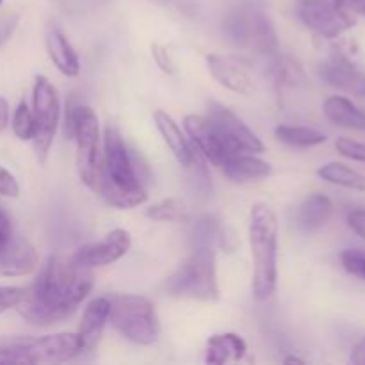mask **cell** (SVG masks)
I'll use <instances>...</instances> for the list:
<instances>
[{
	"label": "cell",
	"mask_w": 365,
	"mask_h": 365,
	"mask_svg": "<svg viewBox=\"0 0 365 365\" xmlns=\"http://www.w3.org/2000/svg\"><path fill=\"white\" fill-rule=\"evenodd\" d=\"M95 285L91 269L64 257H48L34 285L25 291L16 310L36 327H50L68 319L88 298Z\"/></svg>",
	"instance_id": "cell-1"
},
{
	"label": "cell",
	"mask_w": 365,
	"mask_h": 365,
	"mask_svg": "<svg viewBox=\"0 0 365 365\" xmlns=\"http://www.w3.org/2000/svg\"><path fill=\"white\" fill-rule=\"evenodd\" d=\"M98 195L116 209H134L148 198L123 138L114 127H107L103 135L102 182Z\"/></svg>",
	"instance_id": "cell-2"
},
{
	"label": "cell",
	"mask_w": 365,
	"mask_h": 365,
	"mask_svg": "<svg viewBox=\"0 0 365 365\" xmlns=\"http://www.w3.org/2000/svg\"><path fill=\"white\" fill-rule=\"evenodd\" d=\"M250 246L253 259V296L266 302L277 292L278 220L266 203H255L250 212Z\"/></svg>",
	"instance_id": "cell-3"
},
{
	"label": "cell",
	"mask_w": 365,
	"mask_h": 365,
	"mask_svg": "<svg viewBox=\"0 0 365 365\" xmlns=\"http://www.w3.org/2000/svg\"><path fill=\"white\" fill-rule=\"evenodd\" d=\"M84 353L78 334L0 337V364H61Z\"/></svg>",
	"instance_id": "cell-4"
},
{
	"label": "cell",
	"mask_w": 365,
	"mask_h": 365,
	"mask_svg": "<svg viewBox=\"0 0 365 365\" xmlns=\"http://www.w3.org/2000/svg\"><path fill=\"white\" fill-rule=\"evenodd\" d=\"M66 134L77 145V171L82 184L98 195L102 182L98 118L91 107H70L66 113Z\"/></svg>",
	"instance_id": "cell-5"
},
{
	"label": "cell",
	"mask_w": 365,
	"mask_h": 365,
	"mask_svg": "<svg viewBox=\"0 0 365 365\" xmlns=\"http://www.w3.org/2000/svg\"><path fill=\"white\" fill-rule=\"evenodd\" d=\"M168 294L175 298L214 302L220 298L216 252L212 246H196L195 252L166 280Z\"/></svg>",
	"instance_id": "cell-6"
},
{
	"label": "cell",
	"mask_w": 365,
	"mask_h": 365,
	"mask_svg": "<svg viewBox=\"0 0 365 365\" xmlns=\"http://www.w3.org/2000/svg\"><path fill=\"white\" fill-rule=\"evenodd\" d=\"M109 323L127 341L139 346H150L159 339V317L148 298L138 294H118L109 298Z\"/></svg>",
	"instance_id": "cell-7"
},
{
	"label": "cell",
	"mask_w": 365,
	"mask_h": 365,
	"mask_svg": "<svg viewBox=\"0 0 365 365\" xmlns=\"http://www.w3.org/2000/svg\"><path fill=\"white\" fill-rule=\"evenodd\" d=\"M32 116H34V152L41 164L46 163L61 118V103L56 88L43 75H38L32 88Z\"/></svg>",
	"instance_id": "cell-8"
},
{
	"label": "cell",
	"mask_w": 365,
	"mask_h": 365,
	"mask_svg": "<svg viewBox=\"0 0 365 365\" xmlns=\"http://www.w3.org/2000/svg\"><path fill=\"white\" fill-rule=\"evenodd\" d=\"M296 14L305 27L328 39L339 38L356 24L349 11L335 6L334 0H298Z\"/></svg>",
	"instance_id": "cell-9"
},
{
	"label": "cell",
	"mask_w": 365,
	"mask_h": 365,
	"mask_svg": "<svg viewBox=\"0 0 365 365\" xmlns=\"http://www.w3.org/2000/svg\"><path fill=\"white\" fill-rule=\"evenodd\" d=\"M216 130L223 138L225 145L230 153H262L264 145L252 128L228 107L217 102L209 103V114H207Z\"/></svg>",
	"instance_id": "cell-10"
},
{
	"label": "cell",
	"mask_w": 365,
	"mask_h": 365,
	"mask_svg": "<svg viewBox=\"0 0 365 365\" xmlns=\"http://www.w3.org/2000/svg\"><path fill=\"white\" fill-rule=\"evenodd\" d=\"M130 246V234L125 228H114L106 235L103 241L91 242V245L78 248L71 255V260L77 266L86 267V269H95V267H103L118 262L121 257L127 255Z\"/></svg>",
	"instance_id": "cell-11"
},
{
	"label": "cell",
	"mask_w": 365,
	"mask_h": 365,
	"mask_svg": "<svg viewBox=\"0 0 365 365\" xmlns=\"http://www.w3.org/2000/svg\"><path fill=\"white\" fill-rule=\"evenodd\" d=\"M184 127L185 132L191 138L192 145L198 150L200 155L205 157L209 163H212L214 166H220L228 159L230 155V150L225 145L223 138L220 135V132L216 130V127L212 125V121L207 116H200V114H189L184 118Z\"/></svg>",
	"instance_id": "cell-12"
},
{
	"label": "cell",
	"mask_w": 365,
	"mask_h": 365,
	"mask_svg": "<svg viewBox=\"0 0 365 365\" xmlns=\"http://www.w3.org/2000/svg\"><path fill=\"white\" fill-rule=\"evenodd\" d=\"M205 61L210 75L223 88L239 95H252L255 84H253L250 66L245 61L235 56H221V53H210L205 57Z\"/></svg>",
	"instance_id": "cell-13"
},
{
	"label": "cell",
	"mask_w": 365,
	"mask_h": 365,
	"mask_svg": "<svg viewBox=\"0 0 365 365\" xmlns=\"http://www.w3.org/2000/svg\"><path fill=\"white\" fill-rule=\"evenodd\" d=\"M319 75L328 86L355 96H365V71L344 56H334L319 66Z\"/></svg>",
	"instance_id": "cell-14"
},
{
	"label": "cell",
	"mask_w": 365,
	"mask_h": 365,
	"mask_svg": "<svg viewBox=\"0 0 365 365\" xmlns=\"http://www.w3.org/2000/svg\"><path fill=\"white\" fill-rule=\"evenodd\" d=\"M153 120H155V125L157 128H159L160 135H163L164 143H166L168 148L171 150L175 159L180 163V166L192 168V164L198 159L200 153L198 150L195 148V145H191V143L187 141V138H185L184 132L180 130L177 121H175L170 114L164 113V110H155Z\"/></svg>",
	"instance_id": "cell-15"
},
{
	"label": "cell",
	"mask_w": 365,
	"mask_h": 365,
	"mask_svg": "<svg viewBox=\"0 0 365 365\" xmlns=\"http://www.w3.org/2000/svg\"><path fill=\"white\" fill-rule=\"evenodd\" d=\"M38 266V253L25 239H11L0 253V274L25 277Z\"/></svg>",
	"instance_id": "cell-16"
},
{
	"label": "cell",
	"mask_w": 365,
	"mask_h": 365,
	"mask_svg": "<svg viewBox=\"0 0 365 365\" xmlns=\"http://www.w3.org/2000/svg\"><path fill=\"white\" fill-rule=\"evenodd\" d=\"M109 298H96L88 303L84 314H82L81 327H78V337H81L84 351H93L98 344L103 334V328L109 323Z\"/></svg>",
	"instance_id": "cell-17"
},
{
	"label": "cell",
	"mask_w": 365,
	"mask_h": 365,
	"mask_svg": "<svg viewBox=\"0 0 365 365\" xmlns=\"http://www.w3.org/2000/svg\"><path fill=\"white\" fill-rule=\"evenodd\" d=\"M46 52H48L50 61L53 66L66 77H77L81 71V61H78L77 52L68 41L66 36L57 27H50L46 31Z\"/></svg>",
	"instance_id": "cell-18"
},
{
	"label": "cell",
	"mask_w": 365,
	"mask_h": 365,
	"mask_svg": "<svg viewBox=\"0 0 365 365\" xmlns=\"http://www.w3.org/2000/svg\"><path fill=\"white\" fill-rule=\"evenodd\" d=\"M221 170L232 182H239V184L262 180L271 175L269 164L253 153H234L221 164Z\"/></svg>",
	"instance_id": "cell-19"
},
{
	"label": "cell",
	"mask_w": 365,
	"mask_h": 365,
	"mask_svg": "<svg viewBox=\"0 0 365 365\" xmlns=\"http://www.w3.org/2000/svg\"><path fill=\"white\" fill-rule=\"evenodd\" d=\"M334 216V203L324 195H310L305 202L299 205L298 214H296V225L299 230L317 232L328 223Z\"/></svg>",
	"instance_id": "cell-20"
},
{
	"label": "cell",
	"mask_w": 365,
	"mask_h": 365,
	"mask_svg": "<svg viewBox=\"0 0 365 365\" xmlns=\"http://www.w3.org/2000/svg\"><path fill=\"white\" fill-rule=\"evenodd\" d=\"M248 353L246 341L237 334H220L212 335L207 341L205 362L207 364H227L242 360Z\"/></svg>",
	"instance_id": "cell-21"
},
{
	"label": "cell",
	"mask_w": 365,
	"mask_h": 365,
	"mask_svg": "<svg viewBox=\"0 0 365 365\" xmlns=\"http://www.w3.org/2000/svg\"><path fill=\"white\" fill-rule=\"evenodd\" d=\"M323 113L330 123L337 127L351 128V130L365 132V110L359 109L346 96L335 95L324 100Z\"/></svg>",
	"instance_id": "cell-22"
},
{
	"label": "cell",
	"mask_w": 365,
	"mask_h": 365,
	"mask_svg": "<svg viewBox=\"0 0 365 365\" xmlns=\"http://www.w3.org/2000/svg\"><path fill=\"white\" fill-rule=\"evenodd\" d=\"M248 45H252L257 50V53L264 57H271V59H274L280 53L274 25L271 24V20L264 13L252 14Z\"/></svg>",
	"instance_id": "cell-23"
},
{
	"label": "cell",
	"mask_w": 365,
	"mask_h": 365,
	"mask_svg": "<svg viewBox=\"0 0 365 365\" xmlns=\"http://www.w3.org/2000/svg\"><path fill=\"white\" fill-rule=\"evenodd\" d=\"M273 75H274V86H277L278 93L289 91V89H298L307 84V75L302 64L291 56H282L278 53L273 59Z\"/></svg>",
	"instance_id": "cell-24"
},
{
	"label": "cell",
	"mask_w": 365,
	"mask_h": 365,
	"mask_svg": "<svg viewBox=\"0 0 365 365\" xmlns=\"http://www.w3.org/2000/svg\"><path fill=\"white\" fill-rule=\"evenodd\" d=\"M317 177L323 178L324 182L341 187L355 189V191H365V177L359 171L351 170L342 163H328L317 170Z\"/></svg>",
	"instance_id": "cell-25"
},
{
	"label": "cell",
	"mask_w": 365,
	"mask_h": 365,
	"mask_svg": "<svg viewBox=\"0 0 365 365\" xmlns=\"http://www.w3.org/2000/svg\"><path fill=\"white\" fill-rule=\"evenodd\" d=\"M274 134L278 141L294 146V148H312L327 141V135L323 132L309 127H294V125H278Z\"/></svg>",
	"instance_id": "cell-26"
},
{
	"label": "cell",
	"mask_w": 365,
	"mask_h": 365,
	"mask_svg": "<svg viewBox=\"0 0 365 365\" xmlns=\"http://www.w3.org/2000/svg\"><path fill=\"white\" fill-rule=\"evenodd\" d=\"M146 216L155 221H166V223H184L187 221V207L182 200L166 198L155 203L146 210Z\"/></svg>",
	"instance_id": "cell-27"
},
{
	"label": "cell",
	"mask_w": 365,
	"mask_h": 365,
	"mask_svg": "<svg viewBox=\"0 0 365 365\" xmlns=\"http://www.w3.org/2000/svg\"><path fill=\"white\" fill-rule=\"evenodd\" d=\"M250 21H252V14L245 11H234L228 14L223 21V31L228 41L237 46L248 45Z\"/></svg>",
	"instance_id": "cell-28"
},
{
	"label": "cell",
	"mask_w": 365,
	"mask_h": 365,
	"mask_svg": "<svg viewBox=\"0 0 365 365\" xmlns=\"http://www.w3.org/2000/svg\"><path fill=\"white\" fill-rule=\"evenodd\" d=\"M11 125H13V132L18 139L31 141L32 135H34V116H32V110L29 109L25 100H21L14 109Z\"/></svg>",
	"instance_id": "cell-29"
},
{
	"label": "cell",
	"mask_w": 365,
	"mask_h": 365,
	"mask_svg": "<svg viewBox=\"0 0 365 365\" xmlns=\"http://www.w3.org/2000/svg\"><path fill=\"white\" fill-rule=\"evenodd\" d=\"M341 260L344 269L349 274L365 280V252L364 250H344L341 253Z\"/></svg>",
	"instance_id": "cell-30"
},
{
	"label": "cell",
	"mask_w": 365,
	"mask_h": 365,
	"mask_svg": "<svg viewBox=\"0 0 365 365\" xmlns=\"http://www.w3.org/2000/svg\"><path fill=\"white\" fill-rule=\"evenodd\" d=\"M220 225L210 217H203L195 227V241L196 246H212L217 239Z\"/></svg>",
	"instance_id": "cell-31"
},
{
	"label": "cell",
	"mask_w": 365,
	"mask_h": 365,
	"mask_svg": "<svg viewBox=\"0 0 365 365\" xmlns=\"http://www.w3.org/2000/svg\"><path fill=\"white\" fill-rule=\"evenodd\" d=\"M335 148L346 159L356 160V163H365V143L353 141L349 138H339L335 141Z\"/></svg>",
	"instance_id": "cell-32"
},
{
	"label": "cell",
	"mask_w": 365,
	"mask_h": 365,
	"mask_svg": "<svg viewBox=\"0 0 365 365\" xmlns=\"http://www.w3.org/2000/svg\"><path fill=\"white\" fill-rule=\"evenodd\" d=\"M25 291H27V289L11 287V285L0 287V314L7 312V310L11 309H16L18 303L24 299Z\"/></svg>",
	"instance_id": "cell-33"
},
{
	"label": "cell",
	"mask_w": 365,
	"mask_h": 365,
	"mask_svg": "<svg viewBox=\"0 0 365 365\" xmlns=\"http://www.w3.org/2000/svg\"><path fill=\"white\" fill-rule=\"evenodd\" d=\"M20 195V185H18L16 178L0 166V196H7V198H18Z\"/></svg>",
	"instance_id": "cell-34"
},
{
	"label": "cell",
	"mask_w": 365,
	"mask_h": 365,
	"mask_svg": "<svg viewBox=\"0 0 365 365\" xmlns=\"http://www.w3.org/2000/svg\"><path fill=\"white\" fill-rule=\"evenodd\" d=\"M152 57L160 70L166 71V73H173L175 71L173 61H171V56H170V52H168L166 46L159 45V43L152 45Z\"/></svg>",
	"instance_id": "cell-35"
},
{
	"label": "cell",
	"mask_w": 365,
	"mask_h": 365,
	"mask_svg": "<svg viewBox=\"0 0 365 365\" xmlns=\"http://www.w3.org/2000/svg\"><path fill=\"white\" fill-rule=\"evenodd\" d=\"M348 225L359 237L365 239V209H355L348 214Z\"/></svg>",
	"instance_id": "cell-36"
},
{
	"label": "cell",
	"mask_w": 365,
	"mask_h": 365,
	"mask_svg": "<svg viewBox=\"0 0 365 365\" xmlns=\"http://www.w3.org/2000/svg\"><path fill=\"white\" fill-rule=\"evenodd\" d=\"M13 239V227H11V220L2 209H0V253L6 248L7 242Z\"/></svg>",
	"instance_id": "cell-37"
},
{
	"label": "cell",
	"mask_w": 365,
	"mask_h": 365,
	"mask_svg": "<svg viewBox=\"0 0 365 365\" xmlns=\"http://www.w3.org/2000/svg\"><path fill=\"white\" fill-rule=\"evenodd\" d=\"M351 364H356V365H365V337L360 339L359 342L355 344V348H353L351 351Z\"/></svg>",
	"instance_id": "cell-38"
},
{
	"label": "cell",
	"mask_w": 365,
	"mask_h": 365,
	"mask_svg": "<svg viewBox=\"0 0 365 365\" xmlns=\"http://www.w3.org/2000/svg\"><path fill=\"white\" fill-rule=\"evenodd\" d=\"M7 121H9V106H7V100L0 96V134L7 127Z\"/></svg>",
	"instance_id": "cell-39"
},
{
	"label": "cell",
	"mask_w": 365,
	"mask_h": 365,
	"mask_svg": "<svg viewBox=\"0 0 365 365\" xmlns=\"http://www.w3.org/2000/svg\"><path fill=\"white\" fill-rule=\"evenodd\" d=\"M359 2L360 0H334L335 6L341 7V9H344V11H353Z\"/></svg>",
	"instance_id": "cell-40"
},
{
	"label": "cell",
	"mask_w": 365,
	"mask_h": 365,
	"mask_svg": "<svg viewBox=\"0 0 365 365\" xmlns=\"http://www.w3.org/2000/svg\"><path fill=\"white\" fill-rule=\"evenodd\" d=\"M285 364H305V360L299 359V356H287V359L284 360Z\"/></svg>",
	"instance_id": "cell-41"
},
{
	"label": "cell",
	"mask_w": 365,
	"mask_h": 365,
	"mask_svg": "<svg viewBox=\"0 0 365 365\" xmlns=\"http://www.w3.org/2000/svg\"><path fill=\"white\" fill-rule=\"evenodd\" d=\"M353 11H355V13H359V14H364V16H365V0H360V2L356 4L355 9H353Z\"/></svg>",
	"instance_id": "cell-42"
},
{
	"label": "cell",
	"mask_w": 365,
	"mask_h": 365,
	"mask_svg": "<svg viewBox=\"0 0 365 365\" xmlns=\"http://www.w3.org/2000/svg\"><path fill=\"white\" fill-rule=\"evenodd\" d=\"M4 2V0H0V4H2Z\"/></svg>",
	"instance_id": "cell-43"
}]
</instances>
